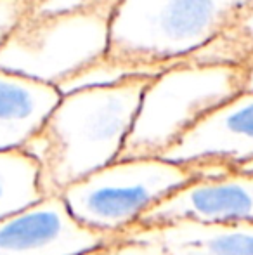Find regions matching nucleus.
<instances>
[{
	"label": "nucleus",
	"mask_w": 253,
	"mask_h": 255,
	"mask_svg": "<svg viewBox=\"0 0 253 255\" xmlns=\"http://www.w3.org/2000/svg\"><path fill=\"white\" fill-rule=\"evenodd\" d=\"M151 78L137 75L61 96L40 130L23 146L38 165L44 196H61L68 186L116 161Z\"/></svg>",
	"instance_id": "obj_1"
},
{
	"label": "nucleus",
	"mask_w": 253,
	"mask_h": 255,
	"mask_svg": "<svg viewBox=\"0 0 253 255\" xmlns=\"http://www.w3.org/2000/svg\"><path fill=\"white\" fill-rule=\"evenodd\" d=\"M160 158L201 174L236 170L253 161V92L241 91L212 110Z\"/></svg>",
	"instance_id": "obj_6"
},
{
	"label": "nucleus",
	"mask_w": 253,
	"mask_h": 255,
	"mask_svg": "<svg viewBox=\"0 0 253 255\" xmlns=\"http://www.w3.org/2000/svg\"><path fill=\"white\" fill-rule=\"evenodd\" d=\"M253 61V2L222 35L184 59L191 64L247 66Z\"/></svg>",
	"instance_id": "obj_12"
},
{
	"label": "nucleus",
	"mask_w": 253,
	"mask_h": 255,
	"mask_svg": "<svg viewBox=\"0 0 253 255\" xmlns=\"http://www.w3.org/2000/svg\"><path fill=\"white\" fill-rule=\"evenodd\" d=\"M243 68H245V91L253 92V61Z\"/></svg>",
	"instance_id": "obj_15"
},
{
	"label": "nucleus",
	"mask_w": 253,
	"mask_h": 255,
	"mask_svg": "<svg viewBox=\"0 0 253 255\" xmlns=\"http://www.w3.org/2000/svg\"><path fill=\"white\" fill-rule=\"evenodd\" d=\"M109 240L75 221L61 196L0 219V255H84Z\"/></svg>",
	"instance_id": "obj_8"
},
{
	"label": "nucleus",
	"mask_w": 253,
	"mask_h": 255,
	"mask_svg": "<svg viewBox=\"0 0 253 255\" xmlns=\"http://www.w3.org/2000/svg\"><path fill=\"white\" fill-rule=\"evenodd\" d=\"M180 221L253 222V174L238 168L201 174L148 208L132 228H160Z\"/></svg>",
	"instance_id": "obj_7"
},
{
	"label": "nucleus",
	"mask_w": 253,
	"mask_h": 255,
	"mask_svg": "<svg viewBox=\"0 0 253 255\" xmlns=\"http://www.w3.org/2000/svg\"><path fill=\"white\" fill-rule=\"evenodd\" d=\"M59 99L61 92L52 85L0 70V151L23 149Z\"/></svg>",
	"instance_id": "obj_9"
},
{
	"label": "nucleus",
	"mask_w": 253,
	"mask_h": 255,
	"mask_svg": "<svg viewBox=\"0 0 253 255\" xmlns=\"http://www.w3.org/2000/svg\"><path fill=\"white\" fill-rule=\"evenodd\" d=\"M238 170H243V172H252L253 174V161H250V163H247V165H243V167H240Z\"/></svg>",
	"instance_id": "obj_16"
},
{
	"label": "nucleus",
	"mask_w": 253,
	"mask_h": 255,
	"mask_svg": "<svg viewBox=\"0 0 253 255\" xmlns=\"http://www.w3.org/2000/svg\"><path fill=\"white\" fill-rule=\"evenodd\" d=\"M84 255H92V252H88V254H84Z\"/></svg>",
	"instance_id": "obj_17"
},
{
	"label": "nucleus",
	"mask_w": 253,
	"mask_h": 255,
	"mask_svg": "<svg viewBox=\"0 0 253 255\" xmlns=\"http://www.w3.org/2000/svg\"><path fill=\"white\" fill-rule=\"evenodd\" d=\"M199 175L196 168L163 158L116 160L68 186L61 198L75 221L116 238L148 208Z\"/></svg>",
	"instance_id": "obj_5"
},
{
	"label": "nucleus",
	"mask_w": 253,
	"mask_h": 255,
	"mask_svg": "<svg viewBox=\"0 0 253 255\" xmlns=\"http://www.w3.org/2000/svg\"><path fill=\"white\" fill-rule=\"evenodd\" d=\"M30 0H0V47L26 14Z\"/></svg>",
	"instance_id": "obj_14"
},
{
	"label": "nucleus",
	"mask_w": 253,
	"mask_h": 255,
	"mask_svg": "<svg viewBox=\"0 0 253 255\" xmlns=\"http://www.w3.org/2000/svg\"><path fill=\"white\" fill-rule=\"evenodd\" d=\"M118 0H30L0 47V70L58 89L104 59Z\"/></svg>",
	"instance_id": "obj_2"
},
{
	"label": "nucleus",
	"mask_w": 253,
	"mask_h": 255,
	"mask_svg": "<svg viewBox=\"0 0 253 255\" xmlns=\"http://www.w3.org/2000/svg\"><path fill=\"white\" fill-rule=\"evenodd\" d=\"M245 91V68L175 63L151 78L116 160L160 158L205 115Z\"/></svg>",
	"instance_id": "obj_4"
},
{
	"label": "nucleus",
	"mask_w": 253,
	"mask_h": 255,
	"mask_svg": "<svg viewBox=\"0 0 253 255\" xmlns=\"http://www.w3.org/2000/svg\"><path fill=\"white\" fill-rule=\"evenodd\" d=\"M38 165L23 149L0 151V219L40 202Z\"/></svg>",
	"instance_id": "obj_11"
},
{
	"label": "nucleus",
	"mask_w": 253,
	"mask_h": 255,
	"mask_svg": "<svg viewBox=\"0 0 253 255\" xmlns=\"http://www.w3.org/2000/svg\"><path fill=\"white\" fill-rule=\"evenodd\" d=\"M92 255H170L167 249L155 238L139 233H123L109 240Z\"/></svg>",
	"instance_id": "obj_13"
},
{
	"label": "nucleus",
	"mask_w": 253,
	"mask_h": 255,
	"mask_svg": "<svg viewBox=\"0 0 253 255\" xmlns=\"http://www.w3.org/2000/svg\"><path fill=\"white\" fill-rule=\"evenodd\" d=\"M125 233L158 240L170 255H253V222L180 221L160 228H130Z\"/></svg>",
	"instance_id": "obj_10"
},
{
	"label": "nucleus",
	"mask_w": 253,
	"mask_h": 255,
	"mask_svg": "<svg viewBox=\"0 0 253 255\" xmlns=\"http://www.w3.org/2000/svg\"><path fill=\"white\" fill-rule=\"evenodd\" d=\"M253 0H118L106 59L162 71L222 35Z\"/></svg>",
	"instance_id": "obj_3"
}]
</instances>
